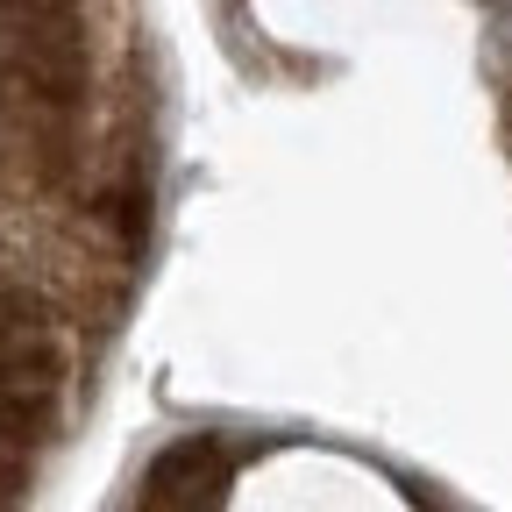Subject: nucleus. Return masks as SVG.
Returning a JSON list of instances; mask_svg holds the SVG:
<instances>
[{"label": "nucleus", "mask_w": 512, "mask_h": 512, "mask_svg": "<svg viewBox=\"0 0 512 512\" xmlns=\"http://www.w3.org/2000/svg\"><path fill=\"white\" fill-rule=\"evenodd\" d=\"M228 484V448L221 441H178L150 463V512H214Z\"/></svg>", "instance_id": "nucleus-1"}]
</instances>
